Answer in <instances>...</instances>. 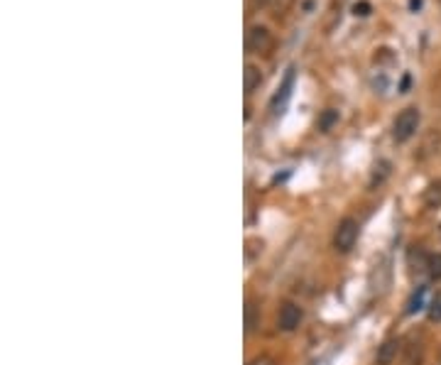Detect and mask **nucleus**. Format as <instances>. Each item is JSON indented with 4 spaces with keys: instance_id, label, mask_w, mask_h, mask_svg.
Masks as SVG:
<instances>
[{
    "instance_id": "11",
    "label": "nucleus",
    "mask_w": 441,
    "mask_h": 365,
    "mask_svg": "<svg viewBox=\"0 0 441 365\" xmlns=\"http://www.w3.org/2000/svg\"><path fill=\"white\" fill-rule=\"evenodd\" d=\"M390 177V162H380L375 164V172H373V179H370V184H383V181Z\"/></svg>"
},
{
    "instance_id": "4",
    "label": "nucleus",
    "mask_w": 441,
    "mask_h": 365,
    "mask_svg": "<svg viewBox=\"0 0 441 365\" xmlns=\"http://www.w3.org/2000/svg\"><path fill=\"white\" fill-rule=\"evenodd\" d=\"M299 324H302V309L292 302L282 304V309H279V329L282 331H294Z\"/></svg>"
},
{
    "instance_id": "19",
    "label": "nucleus",
    "mask_w": 441,
    "mask_h": 365,
    "mask_svg": "<svg viewBox=\"0 0 441 365\" xmlns=\"http://www.w3.org/2000/svg\"><path fill=\"white\" fill-rule=\"evenodd\" d=\"M419 5H422V0H409V8H412V10H419Z\"/></svg>"
},
{
    "instance_id": "14",
    "label": "nucleus",
    "mask_w": 441,
    "mask_h": 365,
    "mask_svg": "<svg viewBox=\"0 0 441 365\" xmlns=\"http://www.w3.org/2000/svg\"><path fill=\"white\" fill-rule=\"evenodd\" d=\"M336 120H338V113H336V111H326L324 115H321V120H319V128L326 133V130H329L331 125L336 123Z\"/></svg>"
},
{
    "instance_id": "8",
    "label": "nucleus",
    "mask_w": 441,
    "mask_h": 365,
    "mask_svg": "<svg viewBox=\"0 0 441 365\" xmlns=\"http://www.w3.org/2000/svg\"><path fill=\"white\" fill-rule=\"evenodd\" d=\"M407 260H409V270H412V272L427 270V265H429V255H427L422 247H412V250H409V255H407Z\"/></svg>"
},
{
    "instance_id": "18",
    "label": "nucleus",
    "mask_w": 441,
    "mask_h": 365,
    "mask_svg": "<svg viewBox=\"0 0 441 365\" xmlns=\"http://www.w3.org/2000/svg\"><path fill=\"white\" fill-rule=\"evenodd\" d=\"M409 84H412V76H409V74H407V76H405V79H402V84H400V91H402V93H407Z\"/></svg>"
},
{
    "instance_id": "6",
    "label": "nucleus",
    "mask_w": 441,
    "mask_h": 365,
    "mask_svg": "<svg viewBox=\"0 0 441 365\" xmlns=\"http://www.w3.org/2000/svg\"><path fill=\"white\" fill-rule=\"evenodd\" d=\"M400 353V341L397 338H387L383 346L378 349V355H375V363L378 365H392Z\"/></svg>"
},
{
    "instance_id": "20",
    "label": "nucleus",
    "mask_w": 441,
    "mask_h": 365,
    "mask_svg": "<svg viewBox=\"0 0 441 365\" xmlns=\"http://www.w3.org/2000/svg\"><path fill=\"white\" fill-rule=\"evenodd\" d=\"M268 3H270V0H255V5H257V8H263V5H268Z\"/></svg>"
},
{
    "instance_id": "5",
    "label": "nucleus",
    "mask_w": 441,
    "mask_h": 365,
    "mask_svg": "<svg viewBox=\"0 0 441 365\" xmlns=\"http://www.w3.org/2000/svg\"><path fill=\"white\" fill-rule=\"evenodd\" d=\"M292 86H294V67L287 69V76L285 81H282V86H279V91L272 96V101H270V108H272L275 113H279L282 108H285L287 98L292 96Z\"/></svg>"
},
{
    "instance_id": "15",
    "label": "nucleus",
    "mask_w": 441,
    "mask_h": 365,
    "mask_svg": "<svg viewBox=\"0 0 441 365\" xmlns=\"http://www.w3.org/2000/svg\"><path fill=\"white\" fill-rule=\"evenodd\" d=\"M255 324H257L255 307H252V304H248V307H246V331H252V329H255Z\"/></svg>"
},
{
    "instance_id": "16",
    "label": "nucleus",
    "mask_w": 441,
    "mask_h": 365,
    "mask_svg": "<svg viewBox=\"0 0 441 365\" xmlns=\"http://www.w3.org/2000/svg\"><path fill=\"white\" fill-rule=\"evenodd\" d=\"M353 15H358V17L370 15V3H356V5H353Z\"/></svg>"
},
{
    "instance_id": "2",
    "label": "nucleus",
    "mask_w": 441,
    "mask_h": 365,
    "mask_svg": "<svg viewBox=\"0 0 441 365\" xmlns=\"http://www.w3.org/2000/svg\"><path fill=\"white\" fill-rule=\"evenodd\" d=\"M358 230H361V225H358V221H353V219H343L338 225H336L334 247L338 250V253H348V250L356 245Z\"/></svg>"
},
{
    "instance_id": "7",
    "label": "nucleus",
    "mask_w": 441,
    "mask_h": 365,
    "mask_svg": "<svg viewBox=\"0 0 441 365\" xmlns=\"http://www.w3.org/2000/svg\"><path fill=\"white\" fill-rule=\"evenodd\" d=\"M422 201H424L427 208H441V179L431 181L429 186L422 194Z\"/></svg>"
},
{
    "instance_id": "10",
    "label": "nucleus",
    "mask_w": 441,
    "mask_h": 365,
    "mask_svg": "<svg viewBox=\"0 0 441 365\" xmlns=\"http://www.w3.org/2000/svg\"><path fill=\"white\" fill-rule=\"evenodd\" d=\"M424 292H427V287H419L417 292H414V297L409 299V304H407V314H417L419 309H424Z\"/></svg>"
},
{
    "instance_id": "12",
    "label": "nucleus",
    "mask_w": 441,
    "mask_h": 365,
    "mask_svg": "<svg viewBox=\"0 0 441 365\" xmlns=\"http://www.w3.org/2000/svg\"><path fill=\"white\" fill-rule=\"evenodd\" d=\"M427 272H429L431 280H441V253L429 255V265H427Z\"/></svg>"
},
{
    "instance_id": "3",
    "label": "nucleus",
    "mask_w": 441,
    "mask_h": 365,
    "mask_svg": "<svg viewBox=\"0 0 441 365\" xmlns=\"http://www.w3.org/2000/svg\"><path fill=\"white\" fill-rule=\"evenodd\" d=\"M246 47H248V52H252V54H270L275 47L272 32H270L268 27H263V25H255V27L248 30Z\"/></svg>"
},
{
    "instance_id": "1",
    "label": "nucleus",
    "mask_w": 441,
    "mask_h": 365,
    "mask_svg": "<svg viewBox=\"0 0 441 365\" xmlns=\"http://www.w3.org/2000/svg\"><path fill=\"white\" fill-rule=\"evenodd\" d=\"M419 123H422V113H419V108L417 106L405 108V111L395 118V123H392V137H395L397 142L412 140V137L417 135Z\"/></svg>"
},
{
    "instance_id": "9",
    "label": "nucleus",
    "mask_w": 441,
    "mask_h": 365,
    "mask_svg": "<svg viewBox=\"0 0 441 365\" xmlns=\"http://www.w3.org/2000/svg\"><path fill=\"white\" fill-rule=\"evenodd\" d=\"M243 79H246V93L250 96L252 91H255L257 86H260V81H263V74H260V69H257L255 64H246Z\"/></svg>"
},
{
    "instance_id": "17",
    "label": "nucleus",
    "mask_w": 441,
    "mask_h": 365,
    "mask_svg": "<svg viewBox=\"0 0 441 365\" xmlns=\"http://www.w3.org/2000/svg\"><path fill=\"white\" fill-rule=\"evenodd\" d=\"M248 365H275V360L268 358V355H260V358H252Z\"/></svg>"
},
{
    "instance_id": "13",
    "label": "nucleus",
    "mask_w": 441,
    "mask_h": 365,
    "mask_svg": "<svg viewBox=\"0 0 441 365\" xmlns=\"http://www.w3.org/2000/svg\"><path fill=\"white\" fill-rule=\"evenodd\" d=\"M429 319L431 321H441V292L429 302Z\"/></svg>"
}]
</instances>
